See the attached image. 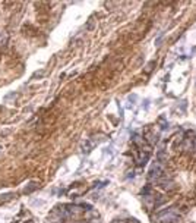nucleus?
I'll list each match as a JSON object with an SVG mask.
<instances>
[{
    "label": "nucleus",
    "instance_id": "nucleus-1",
    "mask_svg": "<svg viewBox=\"0 0 196 223\" xmlns=\"http://www.w3.org/2000/svg\"><path fill=\"white\" fill-rule=\"evenodd\" d=\"M38 188V182H29V184L25 185V188H23V194H31L34 191Z\"/></svg>",
    "mask_w": 196,
    "mask_h": 223
},
{
    "label": "nucleus",
    "instance_id": "nucleus-2",
    "mask_svg": "<svg viewBox=\"0 0 196 223\" xmlns=\"http://www.w3.org/2000/svg\"><path fill=\"white\" fill-rule=\"evenodd\" d=\"M160 126H161L163 131H165V129L168 128V122L165 120V119H160Z\"/></svg>",
    "mask_w": 196,
    "mask_h": 223
},
{
    "label": "nucleus",
    "instance_id": "nucleus-3",
    "mask_svg": "<svg viewBox=\"0 0 196 223\" xmlns=\"http://www.w3.org/2000/svg\"><path fill=\"white\" fill-rule=\"evenodd\" d=\"M113 223H120V220H113Z\"/></svg>",
    "mask_w": 196,
    "mask_h": 223
},
{
    "label": "nucleus",
    "instance_id": "nucleus-4",
    "mask_svg": "<svg viewBox=\"0 0 196 223\" xmlns=\"http://www.w3.org/2000/svg\"><path fill=\"white\" fill-rule=\"evenodd\" d=\"M27 223H34V222H27Z\"/></svg>",
    "mask_w": 196,
    "mask_h": 223
}]
</instances>
